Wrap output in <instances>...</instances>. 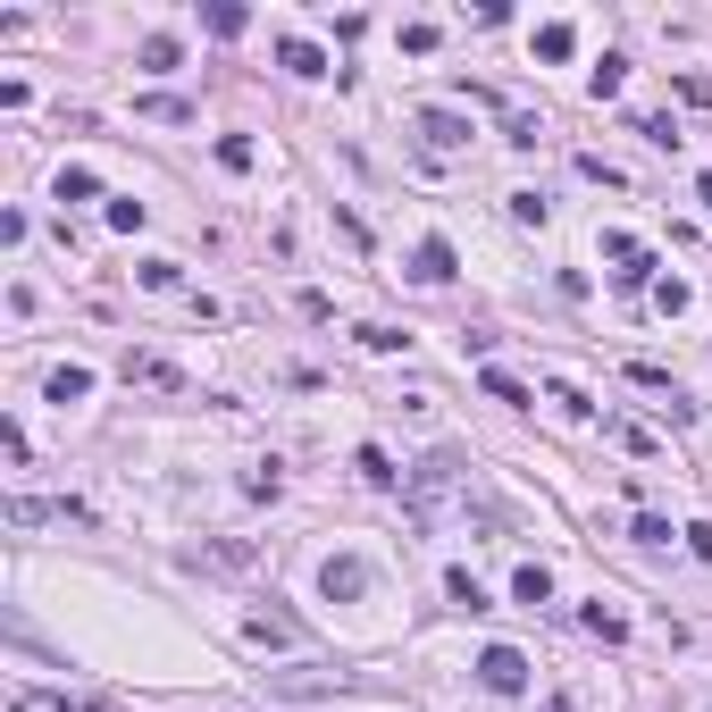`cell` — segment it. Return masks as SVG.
Here are the masks:
<instances>
[{
    "instance_id": "1",
    "label": "cell",
    "mask_w": 712,
    "mask_h": 712,
    "mask_svg": "<svg viewBox=\"0 0 712 712\" xmlns=\"http://www.w3.org/2000/svg\"><path fill=\"white\" fill-rule=\"evenodd\" d=\"M461 445H436L428 452V461H419L411 469V511H419V520H436V504H445V495H452V478H461Z\"/></svg>"
},
{
    "instance_id": "2",
    "label": "cell",
    "mask_w": 712,
    "mask_h": 712,
    "mask_svg": "<svg viewBox=\"0 0 712 712\" xmlns=\"http://www.w3.org/2000/svg\"><path fill=\"white\" fill-rule=\"evenodd\" d=\"M319 596H327V603H360V596H369V562H360V553H327Z\"/></svg>"
},
{
    "instance_id": "3",
    "label": "cell",
    "mask_w": 712,
    "mask_h": 712,
    "mask_svg": "<svg viewBox=\"0 0 712 712\" xmlns=\"http://www.w3.org/2000/svg\"><path fill=\"white\" fill-rule=\"evenodd\" d=\"M478 688L520 695L528 688V654H520V645H487V654H478Z\"/></svg>"
},
{
    "instance_id": "4",
    "label": "cell",
    "mask_w": 712,
    "mask_h": 712,
    "mask_svg": "<svg viewBox=\"0 0 712 712\" xmlns=\"http://www.w3.org/2000/svg\"><path fill=\"white\" fill-rule=\"evenodd\" d=\"M9 520H18V528H42V520H93V511L68 504V495H59V504H42V495H18V504H9Z\"/></svg>"
},
{
    "instance_id": "5",
    "label": "cell",
    "mask_w": 712,
    "mask_h": 712,
    "mask_svg": "<svg viewBox=\"0 0 712 712\" xmlns=\"http://www.w3.org/2000/svg\"><path fill=\"white\" fill-rule=\"evenodd\" d=\"M419 134H428V151H461L469 143V118L461 110H419Z\"/></svg>"
},
{
    "instance_id": "6",
    "label": "cell",
    "mask_w": 712,
    "mask_h": 712,
    "mask_svg": "<svg viewBox=\"0 0 712 712\" xmlns=\"http://www.w3.org/2000/svg\"><path fill=\"white\" fill-rule=\"evenodd\" d=\"M411 277H419V285H445V277H452V244H445V235H428V244L411 252Z\"/></svg>"
},
{
    "instance_id": "7",
    "label": "cell",
    "mask_w": 712,
    "mask_h": 712,
    "mask_svg": "<svg viewBox=\"0 0 712 712\" xmlns=\"http://www.w3.org/2000/svg\"><path fill=\"white\" fill-rule=\"evenodd\" d=\"M252 545H185V570H244Z\"/></svg>"
},
{
    "instance_id": "8",
    "label": "cell",
    "mask_w": 712,
    "mask_h": 712,
    "mask_svg": "<svg viewBox=\"0 0 712 712\" xmlns=\"http://www.w3.org/2000/svg\"><path fill=\"white\" fill-rule=\"evenodd\" d=\"M42 394L68 411V403H84V394H93V369H84V360H68V369H51V386H42Z\"/></svg>"
},
{
    "instance_id": "9",
    "label": "cell",
    "mask_w": 712,
    "mask_h": 712,
    "mask_svg": "<svg viewBox=\"0 0 712 712\" xmlns=\"http://www.w3.org/2000/svg\"><path fill=\"white\" fill-rule=\"evenodd\" d=\"M277 59H285L294 75H327V51H319V42H302V34H285V42H277Z\"/></svg>"
},
{
    "instance_id": "10",
    "label": "cell",
    "mask_w": 712,
    "mask_h": 712,
    "mask_svg": "<svg viewBox=\"0 0 712 712\" xmlns=\"http://www.w3.org/2000/svg\"><path fill=\"white\" fill-rule=\"evenodd\" d=\"M478 386H487L495 403H511V411H528V403H537V394H528V386H520L511 369H478Z\"/></svg>"
},
{
    "instance_id": "11",
    "label": "cell",
    "mask_w": 712,
    "mask_h": 712,
    "mask_svg": "<svg viewBox=\"0 0 712 712\" xmlns=\"http://www.w3.org/2000/svg\"><path fill=\"white\" fill-rule=\"evenodd\" d=\"M244 638H252V645H294V620H277V612H252V620H244Z\"/></svg>"
},
{
    "instance_id": "12",
    "label": "cell",
    "mask_w": 712,
    "mask_h": 712,
    "mask_svg": "<svg viewBox=\"0 0 712 712\" xmlns=\"http://www.w3.org/2000/svg\"><path fill=\"white\" fill-rule=\"evenodd\" d=\"M620 84H629V59H620V51L603 59L596 75H587V93H596V101H620Z\"/></svg>"
},
{
    "instance_id": "13",
    "label": "cell",
    "mask_w": 712,
    "mask_h": 712,
    "mask_svg": "<svg viewBox=\"0 0 712 712\" xmlns=\"http://www.w3.org/2000/svg\"><path fill=\"white\" fill-rule=\"evenodd\" d=\"M126 377H143V386H185V377H176L160 353H126Z\"/></svg>"
},
{
    "instance_id": "14",
    "label": "cell",
    "mask_w": 712,
    "mask_h": 712,
    "mask_svg": "<svg viewBox=\"0 0 712 712\" xmlns=\"http://www.w3.org/2000/svg\"><path fill=\"white\" fill-rule=\"evenodd\" d=\"M511 596H520L528 612H537V603H553V579H545L537 562H520V579H511Z\"/></svg>"
},
{
    "instance_id": "15",
    "label": "cell",
    "mask_w": 712,
    "mask_h": 712,
    "mask_svg": "<svg viewBox=\"0 0 712 712\" xmlns=\"http://www.w3.org/2000/svg\"><path fill=\"white\" fill-rule=\"evenodd\" d=\"M445 596L461 603V612H487V587L469 579V570H445Z\"/></svg>"
},
{
    "instance_id": "16",
    "label": "cell",
    "mask_w": 712,
    "mask_h": 712,
    "mask_svg": "<svg viewBox=\"0 0 712 712\" xmlns=\"http://www.w3.org/2000/svg\"><path fill=\"white\" fill-rule=\"evenodd\" d=\"M353 469H360V478H369V487H394V478H403V469H394V461H386V452H377V445H360V452H353Z\"/></svg>"
},
{
    "instance_id": "17",
    "label": "cell",
    "mask_w": 712,
    "mask_h": 712,
    "mask_svg": "<svg viewBox=\"0 0 712 712\" xmlns=\"http://www.w3.org/2000/svg\"><path fill=\"white\" fill-rule=\"evenodd\" d=\"M176 59H185V42H176V34H151V42H143V68H151V75H169Z\"/></svg>"
},
{
    "instance_id": "18",
    "label": "cell",
    "mask_w": 712,
    "mask_h": 712,
    "mask_svg": "<svg viewBox=\"0 0 712 712\" xmlns=\"http://www.w3.org/2000/svg\"><path fill=\"white\" fill-rule=\"evenodd\" d=\"M570 51H579V34H570L562 18H553V26H537V59H570Z\"/></svg>"
},
{
    "instance_id": "19",
    "label": "cell",
    "mask_w": 712,
    "mask_h": 712,
    "mask_svg": "<svg viewBox=\"0 0 712 712\" xmlns=\"http://www.w3.org/2000/svg\"><path fill=\"white\" fill-rule=\"evenodd\" d=\"M143 118H160V126H193V101H176V93H151V101H143Z\"/></svg>"
},
{
    "instance_id": "20",
    "label": "cell",
    "mask_w": 712,
    "mask_h": 712,
    "mask_svg": "<svg viewBox=\"0 0 712 712\" xmlns=\"http://www.w3.org/2000/svg\"><path fill=\"white\" fill-rule=\"evenodd\" d=\"M93 193H101L93 169H59V202H93Z\"/></svg>"
},
{
    "instance_id": "21",
    "label": "cell",
    "mask_w": 712,
    "mask_h": 712,
    "mask_svg": "<svg viewBox=\"0 0 712 712\" xmlns=\"http://www.w3.org/2000/svg\"><path fill=\"white\" fill-rule=\"evenodd\" d=\"M679 101H688V110H712V75L704 68H679Z\"/></svg>"
},
{
    "instance_id": "22",
    "label": "cell",
    "mask_w": 712,
    "mask_h": 712,
    "mask_svg": "<svg viewBox=\"0 0 712 712\" xmlns=\"http://www.w3.org/2000/svg\"><path fill=\"white\" fill-rule=\"evenodd\" d=\"M244 26H252L244 0H218V9H210V34H244Z\"/></svg>"
},
{
    "instance_id": "23",
    "label": "cell",
    "mask_w": 712,
    "mask_h": 712,
    "mask_svg": "<svg viewBox=\"0 0 712 712\" xmlns=\"http://www.w3.org/2000/svg\"><path fill=\"white\" fill-rule=\"evenodd\" d=\"M587 629H596L603 645H620V638H629V620H620V612H603V603H587Z\"/></svg>"
},
{
    "instance_id": "24",
    "label": "cell",
    "mask_w": 712,
    "mask_h": 712,
    "mask_svg": "<svg viewBox=\"0 0 712 712\" xmlns=\"http://www.w3.org/2000/svg\"><path fill=\"white\" fill-rule=\"evenodd\" d=\"M143 218H151V210L134 202V193H118V202H110V226H118V235H134V226H143Z\"/></svg>"
},
{
    "instance_id": "25",
    "label": "cell",
    "mask_w": 712,
    "mask_h": 712,
    "mask_svg": "<svg viewBox=\"0 0 712 712\" xmlns=\"http://www.w3.org/2000/svg\"><path fill=\"white\" fill-rule=\"evenodd\" d=\"M218 169H235V176L252 169V143H244V134H218Z\"/></svg>"
},
{
    "instance_id": "26",
    "label": "cell",
    "mask_w": 712,
    "mask_h": 712,
    "mask_svg": "<svg viewBox=\"0 0 712 712\" xmlns=\"http://www.w3.org/2000/svg\"><path fill=\"white\" fill-rule=\"evenodd\" d=\"M277 487H285L277 469H252V478H244V495H252V504H277Z\"/></svg>"
},
{
    "instance_id": "27",
    "label": "cell",
    "mask_w": 712,
    "mask_h": 712,
    "mask_svg": "<svg viewBox=\"0 0 712 712\" xmlns=\"http://www.w3.org/2000/svg\"><path fill=\"white\" fill-rule=\"evenodd\" d=\"M629 377H638V386H654V394H671V369H654V360H629ZM679 403V394H671Z\"/></svg>"
},
{
    "instance_id": "28",
    "label": "cell",
    "mask_w": 712,
    "mask_h": 712,
    "mask_svg": "<svg viewBox=\"0 0 712 712\" xmlns=\"http://www.w3.org/2000/svg\"><path fill=\"white\" fill-rule=\"evenodd\" d=\"M143 285L151 294H176V261H143Z\"/></svg>"
},
{
    "instance_id": "29",
    "label": "cell",
    "mask_w": 712,
    "mask_h": 712,
    "mask_svg": "<svg viewBox=\"0 0 712 712\" xmlns=\"http://www.w3.org/2000/svg\"><path fill=\"white\" fill-rule=\"evenodd\" d=\"M679 537H688V553H695V562H712V528H704V520H695V528H679Z\"/></svg>"
},
{
    "instance_id": "30",
    "label": "cell",
    "mask_w": 712,
    "mask_h": 712,
    "mask_svg": "<svg viewBox=\"0 0 712 712\" xmlns=\"http://www.w3.org/2000/svg\"><path fill=\"white\" fill-rule=\"evenodd\" d=\"M34 704H42V712H93L84 695H34Z\"/></svg>"
},
{
    "instance_id": "31",
    "label": "cell",
    "mask_w": 712,
    "mask_h": 712,
    "mask_svg": "<svg viewBox=\"0 0 712 712\" xmlns=\"http://www.w3.org/2000/svg\"><path fill=\"white\" fill-rule=\"evenodd\" d=\"M695 193H704V202H712V169H704V176H695Z\"/></svg>"
}]
</instances>
